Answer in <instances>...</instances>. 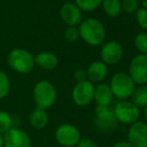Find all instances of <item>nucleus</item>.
<instances>
[{
  "instance_id": "obj_1",
  "label": "nucleus",
  "mask_w": 147,
  "mask_h": 147,
  "mask_svg": "<svg viewBox=\"0 0 147 147\" xmlns=\"http://www.w3.org/2000/svg\"><path fill=\"white\" fill-rule=\"evenodd\" d=\"M78 29L80 37L86 43L93 46L101 44L106 36V30L103 23L95 18H87L80 22Z\"/></svg>"
},
{
  "instance_id": "obj_2",
  "label": "nucleus",
  "mask_w": 147,
  "mask_h": 147,
  "mask_svg": "<svg viewBox=\"0 0 147 147\" xmlns=\"http://www.w3.org/2000/svg\"><path fill=\"white\" fill-rule=\"evenodd\" d=\"M33 98H34L37 107L46 110L52 107L56 102V89L48 81H40L34 87Z\"/></svg>"
},
{
  "instance_id": "obj_3",
  "label": "nucleus",
  "mask_w": 147,
  "mask_h": 147,
  "mask_svg": "<svg viewBox=\"0 0 147 147\" xmlns=\"http://www.w3.org/2000/svg\"><path fill=\"white\" fill-rule=\"evenodd\" d=\"M113 96L119 100H126L130 98L135 90V83L129 76V74L119 72L112 77L109 85Z\"/></svg>"
},
{
  "instance_id": "obj_4",
  "label": "nucleus",
  "mask_w": 147,
  "mask_h": 147,
  "mask_svg": "<svg viewBox=\"0 0 147 147\" xmlns=\"http://www.w3.org/2000/svg\"><path fill=\"white\" fill-rule=\"evenodd\" d=\"M7 62L10 68L20 74H28L35 66L34 57L23 49H14L9 53Z\"/></svg>"
},
{
  "instance_id": "obj_5",
  "label": "nucleus",
  "mask_w": 147,
  "mask_h": 147,
  "mask_svg": "<svg viewBox=\"0 0 147 147\" xmlns=\"http://www.w3.org/2000/svg\"><path fill=\"white\" fill-rule=\"evenodd\" d=\"M114 114L117 121L126 125H131L138 121L140 117V110L132 102L122 100L114 108Z\"/></svg>"
},
{
  "instance_id": "obj_6",
  "label": "nucleus",
  "mask_w": 147,
  "mask_h": 147,
  "mask_svg": "<svg viewBox=\"0 0 147 147\" xmlns=\"http://www.w3.org/2000/svg\"><path fill=\"white\" fill-rule=\"evenodd\" d=\"M117 119L114 111L109 106H98L95 109V126L102 132H109L117 126Z\"/></svg>"
},
{
  "instance_id": "obj_7",
  "label": "nucleus",
  "mask_w": 147,
  "mask_h": 147,
  "mask_svg": "<svg viewBox=\"0 0 147 147\" xmlns=\"http://www.w3.org/2000/svg\"><path fill=\"white\" fill-rule=\"evenodd\" d=\"M94 91L95 87L90 81L76 83L72 90V99L77 106L85 107L94 100Z\"/></svg>"
},
{
  "instance_id": "obj_8",
  "label": "nucleus",
  "mask_w": 147,
  "mask_h": 147,
  "mask_svg": "<svg viewBox=\"0 0 147 147\" xmlns=\"http://www.w3.org/2000/svg\"><path fill=\"white\" fill-rule=\"evenodd\" d=\"M55 138L60 145L64 147L76 146L81 135L75 126L71 124H62L55 131Z\"/></svg>"
},
{
  "instance_id": "obj_9",
  "label": "nucleus",
  "mask_w": 147,
  "mask_h": 147,
  "mask_svg": "<svg viewBox=\"0 0 147 147\" xmlns=\"http://www.w3.org/2000/svg\"><path fill=\"white\" fill-rule=\"evenodd\" d=\"M129 76L135 84L147 83V55L138 53L129 64Z\"/></svg>"
},
{
  "instance_id": "obj_10",
  "label": "nucleus",
  "mask_w": 147,
  "mask_h": 147,
  "mask_svg": "<svg viewBox=\"0 0 147 147\" xmlns=\"http://www.w3.org/2000/svg\"><path fill=\"white\" fill-rule=\"evenodd\" d=\"M128 142L132 147H147V123L136 121L128 131Z\"/></svg>"
},
{
  "instance_id": "obj_11",
  "label": "nucleus",
  "mask_w": 147,
  "mask_h": 147,
  "mask_svg": "<svg viewBox=\"0 0 147 147\" xmlns=\"http://www.w3.org/2000/svg\"><path fill=\"white\" fill-rule=\"evenodd\" d=\"M100 55L102 62L107 66L116 65L119 63L123 55V49L121 44L115 40L107 41L105 44H103L100 51Z\"/></svg>"
},
{
  "instance_id": "obj_12",
  "label": "nucleus",
  "mask_w": 147,
  "mask_h": 147,
  "mask_svg": "<svg viewBox=\"0 0 147 147\" xmlns=\"http://www.w3.org/2000/svg\"><path fill=\"white\" fill-rule=\"evenodd\" d=\"M4 147H31V139L26 132L11 128L3 135Z\"/></svg>"
},
{
  "instance_id": "obj_13",
  "label": "nucleus",
  "mask_w": 147,
  "mask_h": 147,
  "mask_svg": "<svg viewBox=\"0 0 147 147\" xmlns=\"http://www.w3.org/2000/svg\"><path fill=\"white\" fill-rule=\"evenodd\" d=\"M60 16L62 20L69 26H76L80 24L82 19L81 9L75 3H65L60 9Z\"/></svg>"
},
{
  "instance_id": "obj_14",
  "label": "nucleus",
  "mask_w": 147,
  "mask_h": 147,
  "mask_svg": "<svg viewBox=\"0 0 147 147\" xmlns=\"http://www.w3.org/2000/svg\"><path fill=\"white\" fill-rule=\"evenodd\" d=\"M86 74H87V80L91 83H100L107 77L108 66L100 61L93 62L89 65Z\"/></svg>"
},
{
  "instance_id": "obj_15",
  "label": "nucleus",
  "mask_w": 147,
  "mask_h": 147,
  "mask_svg": "<svg viewBox=\"0 0 147 147\" xmlns=\"http://www.w3.org/2000/svg\"><path fill=\"white\" fill-rule=\"evenodd\" d=\"M113 97L108 84H99L95 87L94 100L98 106H109L112 103Z\"/></svg>"
},
{
  "instance_id": "obj_16",
  "label": "nucleus",
  "mask_w": 147,
  "mask_h": 147,
  "mask_svg": "<svg viewBox=\"0 0 147 147\" xmlns=\"http://www.w3.org/2000/svg\"><path fill=\"white\" fill-rule=\"evenodd\" d=\"M34 62L39 68L47 71L54 70L58 66V59L52 53L49 51H41L34 57Z\"/></svg>"
},
{
  "instance_id": "obj_17",
  "label": "nucleus",
  "mask_w": 147,
  "mask_h": 147,
  "mask_svg": "<svg viewBox=\"0 0 147 147\" xmlns=\"http://www.w3.org/2000/svg\"><path fill=\"white\" fill-rule=\"evenodd\" d=\"M29 121L30 125L33 128L37 130H41L48 123V114H47L45 109L37 107L31 112L29 116Z\"/></svg>"
},
{
  "instance_id": "obj_18",
  "label": "nucleus",
  "mask_w": 147,
  "mask_h": 147,
  "mask_svg": "<svg viewBox=\"0 0 147 147\" xmlns=\"http://www.w3.org/2000/svg\"><path fill=\"white\" fill-rule=\"evenodd\" d=\"M130 98L131 102L138 108H145L147 106V86H140L135 89Z\"/></svg>"
},
{
  "instance_id": "obj_19",
  "label": "nucleus",
  "mask_w": 147,
  "mask_h": 147,
  "mask_svg": "<svg viewBox=\"0 0 147 147\" xmlns=\"http://www.w3.org/2000/svg\"><path fill=\"white\" fill-rule=\"evenodd\" d=\"M102 7L104 12L110 17H115L121 12V1L120 0H103Z\"/></svg>"
},
{
  "instance_id": "obj_20",
  "label": "nucleus",
  "mask_w": 147,
  "mask_h": 147,
  "mask_svg": "<svg viewBox=\"0 0 147 147\" xmlns=\"http://www.w3.org/2000/svg\"><path fill=\"white\" fill-rule=\"evenodd\" d=\"M103 0H75L76 5L83 11H94L102 4Z\"/></svg>"
},
{
  "instance_id": "obj_21",
  "label": "nucleus",
  "mask_w": 147,
  "mask_h": 147,
  "mask_svg": "<svg viewBox=\"0 0 147 147\" xmlns=\"http://www.w3.org/2000/svg\"><path fill=\"white\" fill-rule=\"evenodd\" d=\"M12 128V118L9 113L0 111V133L4 134Z\"/></svg>"
},
{
  "instance_id": "obj_22",
  "label": "nucleus",
  "mask_w": 147,
  "mask_h": 147,
  "mask_svg": "<svg viewBox=\"0 0 147 147\" xmlns=\"http://www.w3.org/2000/svg\"><path fill=\"white\" fill-rule=\"evenodd\" d=\"M134 44L135 47L138 49L140 53L147 55V34L146 32H141L136 36L134 39Z\"/></svg>"
},
{
  "instance_id": "obj_23",
  "label": "nucleus",
  "mask_w": 147,
  "mask_h": 147,
  "mask_svg": "<svg viewBox=\"0 0 147 147\" xmlns=\"http://www.w3.org/2000/svg\"><path fill=\"white\" fill-rule=\"evenodd\" d=\"M10 90V81L4 72L0 71V99L5 98Z\"/></svg>"
},
{
  "instance_id": "obj_24",
  "label": "nucleus",
  "mask_w": 147,
  "mask_h": 147,
  "mask_svg": "<svg viewBox=\"0 0 147 147\" xmlns=\"http://www.w3.org/2000/svg\"><path fill=\"white\" fill-rule=\"evenodd\" d=\"M121 8L128 14L135 13L139 8V0H122Z\"/></svg>"
},
{
  "instance_id": "obj_25",
  "label": "nucleus",
  "mask_w": 147,
  "mask_h": 147,
  "mask_svg": "<svg viewBox=\"0 0 147 147\" xmlns=\"http://www.w3.org/2000/svg\"><path fill=\"white\" fill-rule=\"evenodd\" d=\"M64 37L66 40L70 41V42H74L80 37L79 29L76 26H68L66 30L64 31Z\"/></svg>"
},
{
  "instance_id": "obj_26",
  "label": "nucleus",
  "mask_w": 147,
  "mask_h": 147,
  "mask_svg": "<svg viewBox=\"0 0 147 147\" xmlns=\"http://www.w3.org/2000/svg\"><path fill=\"white\" fill-rule=\"evenodd\" d=\"M136 20L141 28L147 29V9L145 8H138L136 11Z\"/></svg>"
},
{
  "instance_id": "obj_27",
  "label": "nucleus",
  "mask_w": 147,
  "mask_h": 147,
  "mask_svg": "<svg viewBox=\"0 0 147 147\" xmlns=\"http://www.w3.org/2000/svg\"><path fill=\"white\" fill-rule=\"evenodd\" d=\"M77 147H97V144L90 138H80L77 143Z\"/></svg>"
},
{
  "instance_id": "obj_28",
  "label": "nucleus",
  "mask_w": 147,
  "mask_h": 147,
  "mask_svg": "<svg viewBox=\"0 0 147 147\" xmlns=\"http://www.w3.org/2000/svg\"><path fill=\"white\" fill-rule=\"evenodd\" d=\"M74 79H75V81L77 83L86 81L87 80V74H86V71L81 70V69L75 71V73H74Z\"/></svg>"
},
{
  "instance_id": "obj_29",
  "label": "nucleus",
  "mask_w": 147,
  "mask_h": 147,
  "mask_svg": "<svg viewBox=\"0 0 147 147\" xmlns=\"http://www.w3.org/2000/svg\"><path fill=\"white\" fill-rule=\"evenodd\" d=\"M111 147H132V146L130 145L128 141H120L115 143L114 145H112Z\"/></svg>"
},
{
  "instance_id": "obj_30",
  "label": "nucleus",
  "mask_w": 147,
  "mask_h": 147,
  "mask_svg": "<svg viewBox=\"0 0 147 147\" xmlns=\"http://www.w3.org/2000/svg\"><path fill=\"white\" fill-rule=\"evenodd\" d=\"M141 3H142V6H143V8L147 9V0H142Z\"/></svg>"
},
{
  "instance_id": "obj_31",
  "label": "nucleus",
  "mask_w": 147,
  "mask_h": 147,
  "mask_svg": "<svg viewBox=\"0 0 147 147\" xmlns=\"http://www.w3.org/2000/svg\"><path fill=\"white\" fill-rule=\"evenodd\" d=\"M0 147H3V135L0 133Z\"/></svg>"
},
{
  "instance_id": "obj_32",
  "label": "nucleus",
  "mask_w": 147,
  "mask_h": 147,
  "mask_svg": "<svg viewBox=\"0 0 147 147\" xmlns=\"http://www.w3.org/2000/svg\"><path fill=\"white\" fill-rule=\"evenodd\" d=\"M145 119H146V123H147V106L145 107Z\"/></svg>"
},
{
  "instance_id": "obj_33",
  "label": "nucleus",
  "mask_w": 147,
  "mask_h": 147,
  "mask_svg": "<svg viewBox=\"0 0 147 147\" xmlns=\"http://www.w3.org/2000/svg\"><path fill=\"white\" fill-rule=\"evenodd\" d=\"M146 84H147V83H146Z\"/></svg>"
}]
</instances>
